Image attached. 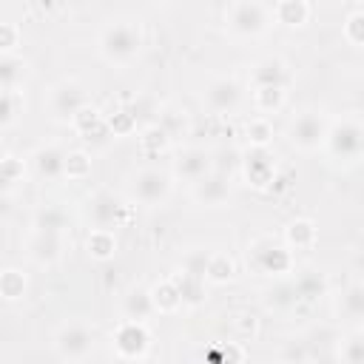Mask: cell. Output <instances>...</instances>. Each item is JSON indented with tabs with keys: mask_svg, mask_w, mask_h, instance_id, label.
<instances>
[{
	"mask_svg": "<svg viewBox=\"0 0 364 364\" xmlns=\"http://www.w3.org/2000/svg\"><path fill=\"white\" fill-rule=\"evenodd\" d=\"M341 313L353 321H364V282H355L341 296Z\"/></svg>",
	"mask_w": 364,
	"mask_h": 364,
	"instance_id": "obj_16",
	"label": "cell"
},
{
	"mask_svg": "<svg viewBox=\"0 0 364 364\" xmlns=\"http://www.w3.org/2000/svg\"><path fill=\"white\" fill-rule=\"evenodd\" d=\"M0 290H3V296L9 299V301H14V299H20L23 296V290H26V279H23V273L20 270H3V276H0Z\"/></svg>",
	"mask_w": 364,
	"mask_h": 364,
	"instance_id": "obj_25",
	"label": "cell"
},
{
	"mask_svg": "<svg viewBox=\"0 0 364 364\" xmlns=\"http://www.w3.org/2000/svg\"><path fill=\"white\" fill-rule=\"evenodd\" d=\"M293 287H296V296L299 299H316V296H321V290H324V282H321V276L318 273H301L296 282H293Z\"/></svg>",
	"mask_w": 364,
	"mask_h": 364,
	"instance_id": "obj_20",
	"label": "cell"
},
{
	"mask_svg": "<svg viewBox=\"0 0 364 364\" xmlns=\"http://www.w3.org/2000/svg\"><path fill=\"white\" fill-rule=\"evenodd\" d=\"M154 310V299L145 293V290H134L125 301V313H128V321H142L148 313Z\"/></svg>",
	"mask_w": 364,
	"mask_h": 364,
	"instance_id": "obj_19",
	"label": "cell"
},
{
	"mask_svg": "<svg viewBox=\"0 0 364 364\" xmlns=\"http://www.w3.org/2000/svg\"><path fill=\"white\" fill-rule=\"evenodd\" d=\"M85 108V94L77 82H60L51 94V111L57 119H71Z\"/></svg>",
	"mask_w": 364,
	"mask_h": 364,
	"instance_id": "obj_7",
	"label": "cell"
},
{
	"mask_svg": "<svg viewBox=\"0 0 364 364\" xmlns=\"http://www.w3.org/2000/svg\"><path fill=\"white\" fill-rule=\"evenodd\" d=\"M239 97H242L239 85H236L233 80H228V77L213 80V82L205 88V102H208V108L216 111V114L233 111V108L239 105Z\"/></svg>",
	"mask_w": 364,
	"mask_h": 364,
	"instance_id": "obj_9",
	"label": "cell"
},
{
	"mask_svg": "<svg viewBox=\"0 0 364 364\" xmlns=\"http://www.w3.org/2000/svg\"><path fill=\"white\" fill-rule=\"evenodd\" d=\"M74 122H77V128H80V131H85V134H88V131H91V125L97 122V111H88V108H82V111L74 117Z\"/></svg>",
	"mask_w": 364,
	"mask_h": 364,
	"instance_id": "obj_36",
	"label": "cell"
},
{
	"mask_svg": "<svg viewBox=\"0 0 364 364\" xmlns=\"http://www.w3.org/2000/svg\"><path fill=\"white\" fill-rule=\"evenodd\" d=\"M88 168H91V165H88V156H85V154L77 151V154H68V156H65V173H68V176H85Z\"/></svg>",
	"mask_w": 364,
	"mask_h": 364,
	"instance_id": "obj_31",
	"label": "cell"
},
{
	"mask_svg": "<svg viewBox=\"0 0 364 364\" xmlns=\"http://www.w3.org/2000/svg\"><path fill=\"white\" fill-rule=\"evenodd\" d=\"M114 344H117V350H119L122 358L134 361V358H139V355L145 353V347H148V333H145V327H142L139 321H125V324L117 330Z\"/></svg>",
	"mask_w": 364,
	"mask_h": 364,
	"instance_id": "obj_8",
	"label": "cell"
},
{
	"mask_svg": "<svg viewBox=\"0 0 364 364\" xmlns=\"http://www.w3.org/2000/svg\"><path fill=\"white\" fill-rule=\"evenodd\" d=\"M193 193H196V199L205 202V205H219V202L228 199L230 188H228V179H225L222 173H208L205 179L196 182Z\"/></svg>",
	"mask_w": 364,
	"mask_h": 364,
	"instance_id": "obj_15",
	"label": "cell"
},
{
	"mask_svg": "<svg viewBox=\"0 0 364 364\" xmlns=\"http://www.w3.org/2000/svg\"><path fill=\"white\" fill-rule=\"evenodd\" d=\"M17 117V102H14V91H3V100H0V119L3 125H11Z\"/></svg>",
	"mask_w": 364,
	"mask_h": 364,
	"instance_id": "obj_32",
	"label": "cell"
},
{
	"mask_svg": "<svg viewBox=\"0 0 364 364\" xmlns=\"http://www.w3.org/2000/svg\"><path fill=\"white\" fill-rule=\"evenodd\" d=\"M313 236H316V230H313V225L304 222V219H299V222H293V225L287 228V239H290V245H296V247L310 245Z\"/></svg>",
	"mask_w": 364,
	"mask_h": 364,
	"instance_id": "obj_26",
	"label": "cell"
},
{
	"mask_svg": "<svg viewBox=\"0 0 364 364\" xmlns=\"http://www.w3.org/2000/svg\"><path fill=\"white\" fill-rule=\"evenodd\" d=\"M287 134H290V142L293 145H299L304 151H313V148H318L330 136V128H327V119L324 117H318L316 111H304V114H299L290 122V131Z\"/></svg>",
	"mask_w": 364,
	"mask_h": 364,
	"instance_id": "obj_2",
	"label": "cell"
},
{
	"mask_svg": "<svg viewBox=\"0 0 364 364\" xmlns=\"http://www.w3.org/2000/svg\"><path fill=\"white\" fill-rule=\"evenodd\" d=\"M282 88H259L256 91V102H259V108L262 111H273V108H279L282 105Z\"/></svg>",
	"mask_w": 364,
	"mask_h": 364,
	"instance_id": "obj_28",
	"label": "cell"
},
{
	"mask_svg": "<svg viewBox=\"0 0 364 364\" xmlns=\"http://www.w3.org/2000/svg\"><path fill=\"white\" fill-rule=\"evenodd\" d=\"M88 253L97 256V259H108L114 253V236L102 228H97L91 236H88Z\"/></svg>",
	"mask_w": 364,
	"mask_h": 364,
	"instance_id": "obj_24",
	"label": "cell"
},
{
	"mask_svg": "<svg viewBox=\"0 0 364 364\" xmlns=\"http://www.w3.org/2000/svg\"><path fill=\"white\" fill-rule=\"evenodd\" d=\"M31 256L37 262H54L60 256V233H40L31 239Z\"/></svg>",
	"mask_w": 364,
	"mask_h": 364,
	"instance_id": "obj_17",
	"label": "cell"
},
{
	"mask_svg": "<svg viewBox=\"0 0 364 364\" xmlns=\"http://www.w3.org/2000/svg\"><path fill=\"white\" fill-rule=\"evenodd\" d=\"M341 358H344V364H364V336L347 338L341 347Z\"/></svg>",
	"mask_w": 364,
	"mask_h": 364,
	"instance_id": "obj_27",
	"label": "cell"
},
{
	"mask_svg": "<svg viewBox=\"0 0 364 364\" xmlns=\"http://www.w3.org/2000/svg\"><path fill=\"white\" fill-rule=\"evenodd\" d=\"M270 176H273V162H270V156H267L264 151H256V154L247 159V179H250L253 185H267Z\"/></svg>",
	"mask_w": 364,
	"mask_h": 364,
	"instance_id": "obj_18",
	"label": "cell"
},
{
	"mask_svg": "<svg viewBox=\"0 0 364 364\" xmlns=\"http://www.w3.org/2000/svg\"><path fill=\"white\" fill-rule=\"evenodd\" d=\"M142 46L139 26L131 20H111L100 34V48L108 60H131Z\"/></svg>",
	"mask_w": 364,
	"mask_h": 364,
	"instance_id": "obj_1",
	"label": "cell"
},
{
	"mask_svg": "<svg viewBox=\"0 0 364 364\" xmlns=\"http://www.w3.org/2000/svg\"><path fill=\"white\" fill-rule=\"evenodd\" d=\"M88 213H91V219H94V225H97V228L108 230V225H114V222H117V216L122 213V205L117 202V196H114V193L100 191V193H94V196H91V202H88Z\"/></svg>",
	"mask_w": 364,
	"mask_h": 364,
	"instance_id": "obj_11",
	"label": "cell"
},
{
	"mask_svg": "<svg viewBox=\"0 0 364 364\" xmlns=\"http://www.w3.org/2000/svg\"><path fill=\"white\" fill-rule=\"evenodd\" d=\"M228 26L236 34H259L267 26V9L262 3H233L228 9Z\"/></svg>",
	"mask_w": 364,
	"mask_h": 364,
	"instance_id": "obj_5",
	"label": "cell"
},
{
	"mask_svg": "<svg viewBox=\"0 0 364 364\" xmlns=\"http://www.w3.org/2000/svg\"><path fill=\"white\" fill-rule=\"evenodd\" d=\"M65 156L68 154H63L57 145H46L34 154V168L43 179H57L65 173Z\"/></svg>",
	"mask_w": 364,
	"mask_h": 364,
	"instance_id": "obj_14",
	"label": "cell"
},
{
	"mask_svg": "<svg viewBox=\"0 0 364 364\" xmlns=\"http://www.w3.org/2000/svg\"><path fill=\"white\" fill-rule=\"evenodd\" d=\"M327 145H330L333 156H338V159H355L364 151V128L358 122H353V119H344V122H338L330 131Z\"/></svg>",
	"mask_w": 364,
	"mask_h": 364,
	"instance_id": "obj_3",
	"label": "cell"
},
{
	"mask_svg": "<svg viewBox=\"0 0 364 364\" xmlns=\"http://www.w3.org/2000/svg\"><path fill=\"white\" fill-rule=\"evenodd\" d=\"M17 77H23V60H17V57H11V54H3V60H0L3 91H14Z\"/></svg>",
	"mask_w": 364,
	"mask_h": 364,
	"instance_id": "obj_22",
	"label": "cell"
},
{
	"mask_svg": "<svg viewBox=\"0 0 364 364\" xmlns=\"http://www.w3.org/2000/svg\"><path fill=\"white\" fill-rule=\"evenodd\" d=\"M270 134H273V131H270V125H267L264 119H253V122L247 125V136H253L259 145H262V142H267V139H270Z\"/></svg>",
	"mask_w": 364,
	"mask_h": 364,
	"instance_id": "obj_33",
	"label": "cell"
},
{
	"mask_svg": "<svg viewBox=\"0 0 364 364\" xmlns=\"http://www.w3.org/2000/svg\"><path fill=\"white\" fill-rule=\"evenodd\" d=\"M168 191H171V182H168V176H165L162 171H156V168H145V171H139L136 179H134V196H136L142 205H159V202H165Z\"/></svg>",
	"mask_w": 364,
	"mask_h": 364,
	"instance_id": "obj_6",
	"label": "cell"
},
{
	"mask_svg": "<svg viewBox=\"0 0 364 364\" xmlns=\"http://www.w3.org/2000/svg\"><path fill=\"white\" fill-rule=\"evenodd\" d=\"M276 14H279V20L282 23H290V26H299V23H304V17L310 14V6L307 3H301V0H287V3H279L276 6Z\"/></svg>",
	"mask_w": 364,
	"mask_h": 364,
	"instance_id": "obj_21",
	"label": "cell"
},
{
	"mask_svg": "<svg viewBox=\"0 0 364 364\" xmlns=\"http://www.w3.org/2000/svg\"><path fill=\"white\" fill-rule=\"evenodd\" d=\"M344 31H347V37H350L353 43L364 46V11H355V14H350V17H347V26H344Z\"/></svg>",
	"mask_w": 364,
	"mask_h": 364,
	"instance_id": "obj_30",
	"label": "cell"
},
{
	"mask_svg": "<svg viewBox=\"0 0 364 364\" xmlns=\"http://www.w3.org/2000/svg\"><path fill=\"white\" fill-rule=\"evenodd\" d=\"M230 273H233L230 259H225V256H213V259H210V264H208V276H210V279L225 282V279H230Z\"/></svg>",
	"mask_w": 364,
	"mask_h": 364,
	"instance_id": "obj_29",
	"label": "cell"
},
{
	"mask_svg": "<svg viewBox=\"0 0 364 364\" xmlns=\"http://www.w3.org/2000/svg\"><path fill=\"white\" fill-rule=\"evenodd\" d=\"M176 173L185 176V179H191L196 185L199 179H205L210 173V156L202 148H188L176 159Z\"/></svg>",
	"mask_w": 364,
	"mask_h": 364,
	"instance_id": "obj_10",
	"label": "cell"
},
{
	"mask_svg": "<svg viewBox=\"0 0 364 364\" xmlns=\"http://www.w3.org/2000/svg\"><path fill=\"white\" fill-rule=\"evenodd\" d=\"M253 259H256V267H262L264 273H284L290 267V253L267 239L253 247Z\"/></svg>",
	"mask_w": 364,
	"mask_h": 364,
	"instance_id": "obj_12",
	"label": "cell"
},
{
	"mask_svg": "<svg viewBox=\"0 0 364 364\" xmlns=\"http://www.w3.org/2000/svg\"><path fill=\"white\" fill-rule=\"evenodd\" d=\"M14 37H17V28H14V23H0V46H3L6 51L14 46Z\"/></svg>",
	"mask_w": 364,
	"mask_h": 364,
	"instance_id": "obj_35",
	"label": "cell"
},
{
	"mask_svg": "<svg viewBox=\"0 0 364 364\" xmlns=\"http://www.w3.org/2000/svg\"><path fill=\"white\" fill-rule=\"evenodd\" d=\"M65 228V213L60 208H46L37 213V230L40 233H60Z\"/></svg>",
	"mask_w": 364,
	"mask_h": 364,
	"instance_id": "obj_23",
	"label": "cell"
},
{
	"mask_svg": "<svg viewBox=\"0 0 364 364\" xmlns=\"http://www.w3.org/2000/svg\"><path fill=\"white\" fill-rule=\"evenodd\" d=\"M57 350H60V355H65L71 361H80L94 350V333L85 324L71 321L57 333Z\"/></svg>",
	"mask_w": 364,
	"mask_h": 364,
	"instance_id": "obj_4",
	"label": "cell"
},
{
	"mask_svg": "<svg viewBox=\"0 0 364 364\" xmlns=\"http://www.w3.org/2000/svg\"><path fill=\"white\" fill-rule=\"evenodd\" d=\"M17 173H23V165H20L14 156H6V159H3V182L11 185V182L17 179Z\"/></svg>",
	"mask_w": 364,
	"mask_h": 364,
	"instance_id": "obj_34",
	"label": "cell"
},
{
	"mask_svg": "<svg viewBox=\"0 0 364 364\" xmlns=\"http://www.w3.org/2000/svg\"><path fill=\"white\" fill-rule=\"evenodd\" d=\"M122 364H136V361H122Z\"/></svg>",
	"mask_w": 364,
	"mask_h": 364,
	"instance_id": "obj_37",
	"label": "cell"
},
{
	"mask_svg": "<svg viewBox=\"0 0 364 364\" xmlns=\"http://www.w3.org/2000/svg\"><path fill=\"white\" fill-rule=\"evenodd\" d=\"M253 82H256V91H259V88H282V91H284V82H287V68H284V63L276 60V57L262 60V63L253 68Z\"/></svg>",
	"mask_w": 364,
	"mask_h": 364,
	"instance_id": "obj_13",
	"label": "cell"
}]
</instances>
